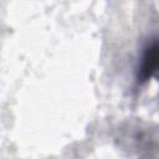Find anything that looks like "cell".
<instances>
[{"instance_id": "cell-1", "label": "cell", "mask_w": 159, "mask_h": 159, "mask_svg": "<svg viewBox=\"0 0 159 159\" xmlns=\"http://www.w3.org/2000/svg\"><path fill=\"white\" fill-rule=\"evenodd\" d=\"M158 72H159V40H155L144 51L138 77L142 81H145Z\"/></svg>"}]
</instances>
